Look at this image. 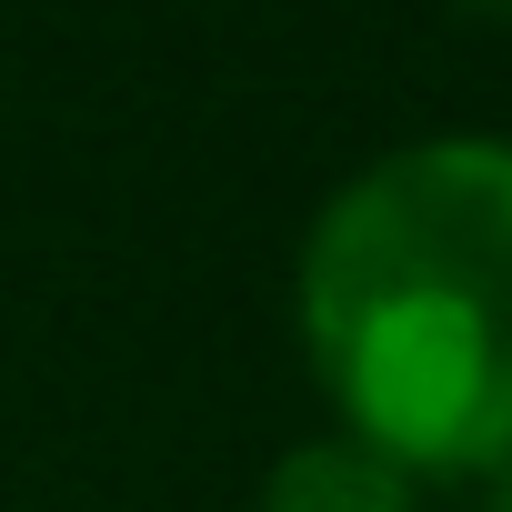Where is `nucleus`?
I'll return each instance as SVG.
<instances>
[{
  "label": "nucleus",
  "instance_id": "1",
  "mask_svg": "<svg viewBox=\"0 0 512 512\" xmlns=\"http://www.w3.org/2000/svg\"><path fill=\"white\" fill-rule=\"evenodd\" d=\"M302 352L352 442L432 472H512V141L442 131L362 161L292 262Z\"/></svg>",
  "mask_w": 512,
  "mask_h": 512
},
{
  "label": "nucleus",
  "instance_id": "3",
  "mask_svg": "<svg viewBox=\"0 0 512 512\" xmlns=\"http://www.w3.org/2000/svg\"><path fill=\"white\" fill-rule=\"evenodd\" d=\"M462 11H482V21H512V0H462Z\"/></svg>",
  "mask_w": 512,
  "mask_h": 512
},
{
  "label": "nucleus",
  "instance_id": "4",
  "mask_svg": "<svg viewBox=\"0 0 512 512\" xmlns=\"http://www.w3.org/2000/svg\"><path fill=\"white\" fill-rule=\"evenodd\" d=\"M492 512H512V472H502V482H492Z\"/></svg>",
  "mask_w": 512,
  "mask_h": 512
},
{
  "label": "nucleus",
  "instance_id": "2",
  "mask_svg": "<svg viewBox=\"0 0 512 512\" xmlns=\"http://www.w3.org/2000/svg\"><path fill=\"white\" fill-rule=\"evenodd\" d=\"M251 512H422V482L402 462H382L352 432H312L262 472V502Z\"/></svg>",
  "mask_w": 512,
  "mask_h": 512
}]
</instances>
